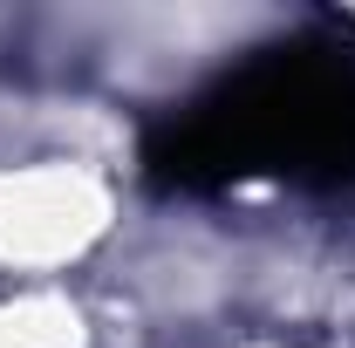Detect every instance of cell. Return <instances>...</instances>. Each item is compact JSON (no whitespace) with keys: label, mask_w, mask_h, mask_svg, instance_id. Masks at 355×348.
<instances>
[{"label":"cell","mask_w":355,"mask_h":348,"mask_svg":"<svg viewBox=\"0 0 355 348\" xmlns=\"http://www.w3.org/2000/svg\"><path fill=\"white\" fill-rule=\"evenodd\" d=\"M164 191H219L239 177L355 184V62L342 48H266L191 96L144 143Z\"/></svg>","instance_id":"1"}]
</instances>
